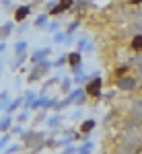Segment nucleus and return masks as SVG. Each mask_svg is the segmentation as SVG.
<instances>
[{
  "mask_svg": "<svg viewBox=\"0 0 142 154\" xmlns=\"http://www.w3.org/2000/svg\"><path fill=\"white\" fill-rule=\"evenodd\" d=\"M27 14H29V6H19L17 12H14V19H17V21H25Z\"/></svg>",
  "mask_w": 142,
  "mask_h": 154,
  "instance_id": "nucleus-1",
  "label": "nucleus"
},
{
  "mask_svg": "<svg viewBox=\"0 0 142 154\" xmlns=\"http://www.w3.org/2000/svg\"><path fill=\"white\" fill-rule=\"evenodd\" d=\"M138 113H142V107H140V109H138Z\"/></svg>",
  "mask_w": 142,
  "mask_h": 154,
  "instance_id": "nucleus-3",
  "label": "nucleus"
},
{
  "mask_svg": "<svg viewBox=\"0 0 142 154\" xmlns=\"http://www.w3.org/2000/svg\"><path fill=\"white\" fill-rule=\"evenodd\" d=\"M132 45H134V48H138V49H142V35H140V37H136Z\"/></svg>",
  "mask_w": 142,
  "mask_h": 154,
  "instance_id": "nucleus-2",
  "label": "nucleus"
}]
</instances>
